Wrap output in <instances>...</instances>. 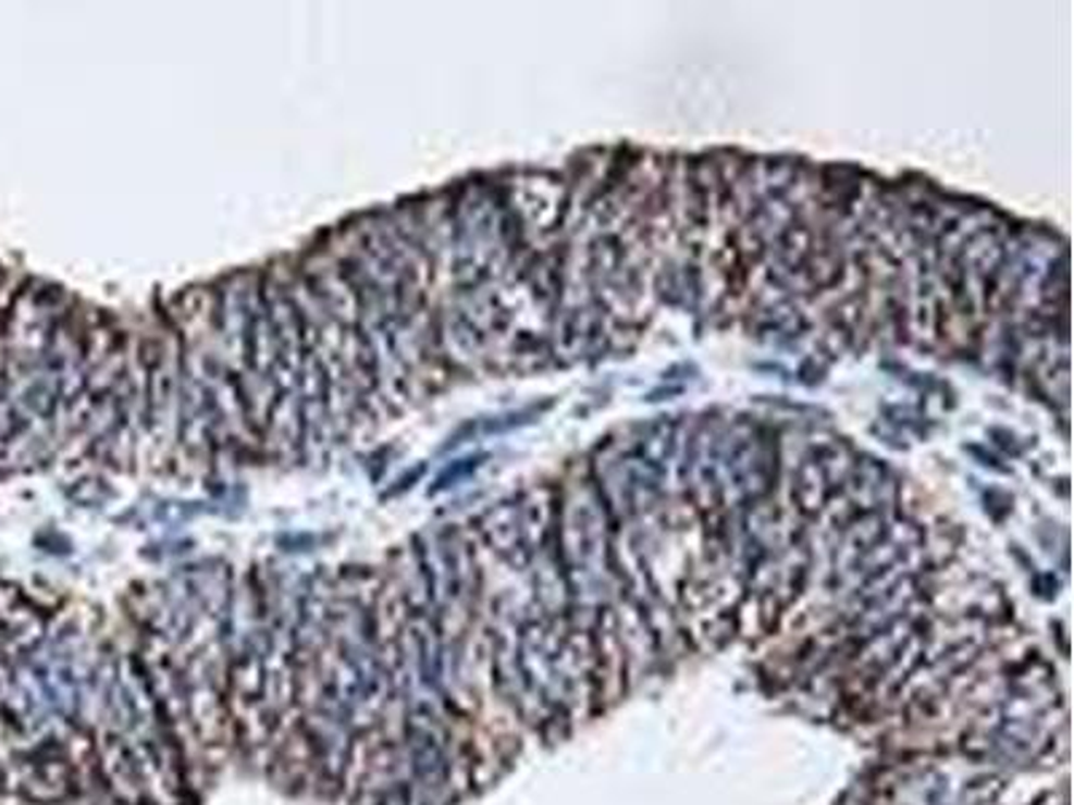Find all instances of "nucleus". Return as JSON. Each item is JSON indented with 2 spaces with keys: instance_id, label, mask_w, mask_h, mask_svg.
Instances as JSON below:
<instances>
[{
  "instance_id": "1",
  "label": "nucleus",
  "mask_w": 1074,
  "mask_h": 805,
  "mask_svg": "<svg viewBox=\"0 0 1074 805\" xmlns=\"http://www.w3.org/2000/svg\"><path fill=\"white\" fill-rule=\"evenodd\" d=\"M484 454H476V457H465V459H457V462H452L449 468L444 470V473L439 475V481H435V488L433 492H441V488H449V486H455V483L459 479H468L470 473H473L476 468H479L481 462H484Z\"/></svg>"
},
{
  "instance_id": "2",
  "label": "nucleus",
  "mask_w": 1074,
  "mask_h": 805,
  "mask_svg": "<svg viewBox=\"0 0 1074 805\" xmlns=\"http://www.w3.org/2000/svg\"><path fill=\"white\" fill-rule=\"evenodd\" d=\"M964 448H967V451H970V454H975V457H978V459H980V465H986V468H991V470H999V473H1004V468H1002V465H999V462H997V457H991V454H984V451H980V448H978V446H964Z\"/></svg>"
}]
</instances>
